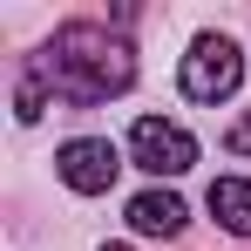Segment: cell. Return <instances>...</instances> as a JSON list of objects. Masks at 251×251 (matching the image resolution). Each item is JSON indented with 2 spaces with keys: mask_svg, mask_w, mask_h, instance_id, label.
<instances>
[{
  "mask_svg": "<svg viewBox=\"0 0 251 251\" xmlns=\"http://www.w3.org/2000/svg\"><path fill=\"white\" fill-rule=\"evenodd\" d=\"M34 75H41L61 102H109V95H123V88L136 82V48H129L123 34H109V27H95V21H68V27H54V41L41 48Z\"/></svg>",
  "mask_w": 251,
  "mask_h": 251,
  "instance_id": "obj_1",
  "label": "cell"
},
{
  "mask_svg": "<svg viewBox=\"0 0 251 251\" xmlns=\"http://www.w3.org/2000/svg\"><path fill=\"white\" fill-rule=\"evenodd\" d=\"M183 197H170V190H143V197H129V231H143V238H176L183 231Z\"/></svg>",
  "mask_w": 251,
  "mask_h": 251,
  "instance_id": "obj_5",
  "label": "cell"
},
{
  "mask_svg": "<svg viewBox=\"0 0 251 251\" xmlns=\"http://www.w3.org/2000/svg\"><path fill=\"white\" fill-rule=\"evenodd\" d=\"M48 95H54V88H48L41 75H34V68H27V75H21V88H14V116H21V123H41V109H48Z\"/></svg>",
  "mask_w": 251,
  "mask_h": 251,
  "instance_id": "obj_7",
  "label": "cell"
},
{
  "mask_svg": "<svg viewBox=\"0 0 251 251\" xmlns=\"http://www.w3.org/2000/svg\"><path fill=\"white\" fill-rule=\"evenodd\" d=\"M116 170H123V156H116L109 136H75V143H61V156H54V176H61L68 190H82V197H102V190L116 183Z\"/></svg>",
  "mask_w": 251,
  "mask_h": 251,
  "instance_id": "obj_4",
  "label": "cell"
},
{
  "mask_svg": "<svg viewBox=\"0 0 251 251\" xmlns=\"http://www.w3.org/2000/svg\"><path fill=\"white\" fill-rule=\"evenodd\" d=\"M210 217L231 238H251V176H217L210 183Z\"/></svg>",
  "mask_w": 251,
  "mask_h": 251,
  "instance_id": "obj_6",
  "label": "cell"
},
{
  "mask_svg": "<svg viewBox=\"0 0 251 251\" xmlns=\"http://www.w3.org/2000/svg\"><path fill=\"white\" fill-rule=\"evenodd\" d=\"M102 251H129V245H102Z\"/></svg>",
  "mask_w": 251,
  "mask_h": 251,
  "instance_id": "obj_9",
  "label": "cell"
},
{
  "mask_svg": "<svg viewBox=\"0 0 251 251\" xmlns=\"http://www.w3.org/2000/svg\"><path fill=\"white\" fill-rule=\"evenodd\" d=\"M238 82H245V54L224 34H197L190 54H183V68H176V88L190 102H224V95H238Z\"/></svg>",
  "mask_w": 251,
  "mask_h": 251,
  "instance_id": "obj_2",
  "label": "cell"
},
{
  "mask_svg": "<svg viewBox=\"0 0 251 251\" xmlns=\"http://www.w3.org/2000/svg\"><path fill=\"white\" fill-rule=\"evenodd\" d=\"M129 156L150 170V176H183V170L197 163V143H190V129H183V123L136 116V129H129Z\"/></svg>",
  "mask_w": 251,
  "mask_h": 251,
  "instance_id": "obj_3",
  "label": "cell"
},
{
  "mask_svg": "<svg viewBox=\"0 0 251 251\" xmlns=\"http://www.w3.org/2000/svg\"><path fill=\"white\" fill-rule=\"evenodd\" d=\"M224 150H231V156H251V109H245L231 129H224Z\"/></svg>",
  "mask_w": 251,
  "mask_h": 251,
  "instance_id": "obj_8",
  "label": "cell"
}]
</instances>
